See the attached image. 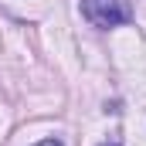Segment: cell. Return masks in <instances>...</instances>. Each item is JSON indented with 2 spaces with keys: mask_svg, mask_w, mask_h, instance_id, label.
I'll list each match as a JSON object with an SVG mask.
<instances>
[{
  "mask_svg": "<svg viewBox=\"0 0 146 146\" xmlns=\"http://www.w3.org/2000/svg\"><path fill=\"white\" fill-rule=\"evenodd\" d=\"M82 14L95 27H119L133 21L129 0H82Z\"/></svg>",
  "mask_w": 146,
  "mask_h": 146,
  "instance_id": "obj_1",
  "label": "cell"
},
{
  "mask_svg": "<svg viewBox=\"0 0 146 146\" xmlns=\"http://www.w3.org/2000/svg\"><path fill=\"white\" fill-rule=\"evenodd\" d=\"M37 146H61V143H58V139H41Z\"/></svg>",
  "mask_w": 146,
  "mask_h": 146,
  "instance_id": "obj_2",
  "label": "cell"
},
{
  "mask_svg": "<svg viewBox=\"0 0 146 146\" xmlns=\"http://www.w3.org/2000/svg\"><path fill=\"white\" fill-rule=\"evenodd\" d=\"M102 146H122V143H119V139H106Z\"/></svg>",
  "mask_w": 146,
  "mask_h": 146,
  "instance_id": "obj_3",
  "label": "cell"
}]
</instances>
